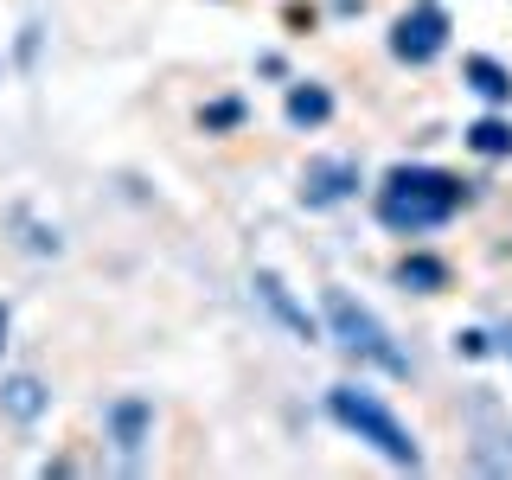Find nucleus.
I'll use <instances>...</instances> for the list:
<instances>
[{
	"label": "nucleus",
	"instance_id": "obj_6",
	"mask_svg": "<svg viewBox=\"0 0 512 480\" xmlns=\"http://www.w3.org/2000/svg\"><path fill=\"white\" fill-rule=\"evenodd\" d=\"M365 192V167L352 154H314L301 167V205L308 212H333V205H352Z\"/></svg>",
	"mask_w": 512,
	"mask_h": 480
},
{
	"label": "nucleus",
	"instance_id": "obj_4",
	"mask_svg": "<svg viewBox=\"0 0 512 480\" xmlns=\"http://www.w3.org/2000/svg\"><path fill=\"white\" fill-rule=\"evenodd\" d=\"M448 32H455V20H448L442 0H410L391 20V58L410 64V71H423V64H436L448 52Z\"/></svg>",
	"mask_w": 512,
	"mask_h": 480
},
{
	"label": "nucleus",
	"instance_id": "obj_15",
	"mask_svg": "<svg viewBox=\"0 0 512 480\" xmlns=\"http://www.w3.org/2000/svg\"><path fill=\"white\" fill-rule=\"evenodd\" d=\"M39 52H45V26L26 20L20 39H13V71H32V64H39Z\"/></svg>",
	"mask_w": 512,
	"mask_h": 480
},
{
	"label": "nucleus",
	"instance_id": "obj_16",
	"mask_svg": "<svg viewBox=\"0 0 512 480\" xmlns=\"http://www.w3.org/2000/svg\"><path fill=\"white\" fill-rule=\"evenodd\" d=\"M455 352H468V359H487V352H493V333H480V327L455 333Z\"/></svg>",
	"mask_w": 512,
	"mask_h": 480
},
{
	"label": "nucleus",
	"instance_id": "obj_14",
	"mask_svg": "<svg viewBox=\"0 0 512 480\" xmlns=\"http://www.w3.org/2000/svg\"><path fill=\"white\" fill-rule=\"evenodd\" d=\"M13 218L26 224V250H32V256H58V250H64L58 224H39V218H32V212H13Z\"/></svg>",
	"mask_w": 512,
	"mask_h": 480
},
{
	"label": "nucleus",
	"instance_id": "obj_8",
	"mask_svg": "<svg viewBox=\"0 0 512 480\" xmlns=\"http://www.w3.org/2000/svg\"><path fill=\"white\" fill-rule=\"evenodd\" d=\"M45 410H52V384L39 372H7L0 378V416H7V423L32 429V423H45Z\"/></svg>",
	"mask_w": 512,
	"mask_h": 480
},
{
	"label": "nucleus",
	"instance_id": "obj_3",
	"mask_svg": "<svg viewBox=\"0 0 512 480\" xmlns=\"http://www.w3.org/2000/svg\"><path fill=\"white\" fill-rule=\"evenodd\" d=\"M327 416L346 429L352 442L372 448L384 468H404V474L423 468V442H416V429L384 404L378 391H365V384H333V391H327Z\"/></svg>",
	"mask_w": 512,
	"mask_h": 480
},
{
	"label": "nucleus",
	"instance_id": "obj_1",
	"mask_svg": "<svg viewBox=\"0 0 512 480\" xmlns=\"http://www.w3.org/2000/svg\"><path fill=\"white\" fill-rule=\"evenodd\" d=\"M468 199H474V186L461 180L455 167H436V160H397V167H384L378 186H372L378 224L391 237H404V244L448 231Z\"/></svg>",
	"mask_w": 512,
	"mask_h": 480
},
{
	"label": "nucleus",
	"instance_id": "obj_2",
	"mask_svg": "<svg viewBox=\"0 0 512 480\" xmlns=\"http://www.w3.org/2000/svg\"><path fill=\"white\" fill-rule=\"evenodd\" d=\"M320 333H327L352 365H365V372H384V378H410L416 372V359L397 346V333L384 327L352 288H320Z\"/></svg>",
	"mask_w": 512,
	"mask_h": 480
},
{
	"label": "nucleus",
	"instance_id": "obj_9",
	"mask_svg": "<svg viewBox=\"0 0 512 480\" xmlns=\"http://www.w3.org/2000/svg\"><path fill=\"white\" fill-rule=\"evenodd\" d=\"M391 276H397V288H410V295H442V288H448V276H455V269H448L442 256H436V250L410 244L404 256H397V269H391Z\"/></svg>",
	"mask_w": 512,
	"mask_h": 480
},
{
	"label": "nucleus",
	"instance_id": "obj_10",
	"mask_svg": "<svg viewBox=\"0 0 512 480\" xmlns=\"http://www.w3.org/2000/svg\"><path fill=\"white\" fill-rule=\"evenodd\" d=\"M282 116H288V128H308V135H314V128H327V122H333V90H327V84H314V77H308V84H288Z\"/></svg>",
	"mask_w": 512,
	"mask_h": 480
},
{
	"label": "nucleus",
	"instance_id": "obj_19",
	"mask_svg": "<svg viewBox=\"0 0 512 480\" xmlns=\"http://www.w3.org/2000/svg\"><path fill=\"white\" fill-rule=\"evenodd\" d=\"M500 352H506V359H512V327H506V333H500Z\"/></svg>",
	"mask_w": 512,
	"mask_h": 480
},
{
	"label": "nucleus",
	"instance_id": "obj_17",
	"mask_svg": "<svg viewBox=\"0 0 512 480\" xmlns=\"http://www.w3.org/2000/svg\"><path fill=\"white\" fill-rule=\"evenodd\" d=\"M256 71H263V77H288V58L282 52H263V58H256Z\"/></svg>",
	"mask_w": 512,
	"mask_h": 480
},
{
	"label": "nucleus",
	"instance_id": "obj_5",
	"mask_svg": "<svg viewBox=\"0 0 512 480\" xmlns=\"http://www.w3.org/2000/svg\"><path fill=\"white\" fill-rule=\"evenodd\" d=\"M103 436H109V448H116V461L135 474L141 455H148V442H154V397H141V391L109 397L103 404Z\"/></svg>",
	"mask_w": 512,
	"mask_h": 480
},
{
	"label": "nucleus",
	"instance_id": "obj_13",
	"mask_svg": "<svg viewBox=\"0 0 512 480\" xmlns=\"http://www.w3.org/2000/svg\"><path fill=\"white\" fill-rule=\"evenodd\" d=\"M244 122H250L244 96H212V103H199V135H237Z\"/></svg>",
	"mask_w": 512,
	"mask_h": 480
},
{
	"label": "nucleus",
	"instance_id": "obj_20",
	"mask_svg": "<svg viewBox=\"0 0 512 480\" xmlns=\"http://www.w3.org/2000/svg\"><path fill=\"white\" fill-rule=\"evenodd\" d=\"M0 77H7V58H0Z\"/></svg>",
	"mask_w": 512,
	"mask_h": 480
},
{
	"label": "nucleus",
	"instance_id": "obj_7",
	"mask_svg": "<svg viewBox=\"0 0 512 480\" xmlns=\"http://www.w3.org/2000/svg\"><path fill=\"white\" fill-rule=\"evenodd\" d=\"M250 288H256V301L269 308V320H276V327L288 333V340H301V346L327 340V333H320V308H308V301H301L295 288H288V282L276 276V269H256V276H250Z\"/></svg>",
	"mask_w": 512,
	"mask_h": 480
},
{
	"label": "nucleus",
	"instance_id": "obj_12",
	"mask_svg": "<svg viewBox=\"0 0 512 480\" xmlns=\"http://www.w3.org/2000/svg\"><path fill=\"white\" fill-rule=\"evenodd\" d=\"M468 148H474L480 160H512V116L487 109L480 122H468Z\"/></svg>",
	"mask_w": 512,
	"mask_h": 480
},
{
	"label": "nucleus",
	"instance_id": "obj_18",
	"mask_svg": "<svg viewBox=\"0 0 512 480\" xmlns=\"http://www.w3.org/2000/svg\"><path fill=\"white\" fill-rule=\"evenodd\" d=\"M7 333H13V314H7V301H0V352H7Z\"/></svg>",
	"mask_w": 512,
	"mask_h": 480
},
{
	"label": "nucleus",
	"instance_id": "obj_11",
	"mask_svg": "<svg viewBox=\"0 0 512 480\" xmlns=\"http://www.w3.org/2000/svg\"><path fill=\"white\" fill-rule=\"evenodd\" d=\"M461 77H468V90L480 96V103H493V109H506V103H512V71H506L500 58H487V52L461 58Z\"/></svg>",
	"mask_w": 512,
	"mask_h": 480
}]
</instances>
